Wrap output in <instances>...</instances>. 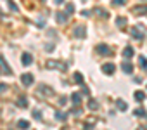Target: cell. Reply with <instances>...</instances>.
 <instances>
[{"instance_id": "6da1fadb", "label": "cell", "mask_w": 147, "mask_h": 130, "mask_svg": "<svg viewBox=\"0 0 147 130\" xmlns=\"http://www.w3.org/2000/svg\"><path fill=\"white\" fill-rule=\"evenodd\" d=\"M130 33H131V37H133L135 40H140V42H142V40L145 38V31H144V28H142L140 24H137L135 28H131Z\"/></svg>"}, {"instance_id": "7a4b0ae2", "label": "cell", "mask_w": 147, "mask_h": 130, "mask_svg": "<svg viewBox=\"0 0 147 130\" xmlns=\"http://www.w3.org/2000/svg\"><path fill=\"white\" fill-rule=\"evenodd\" d=\"M47 66L52 68V70L55 68V70H59V71H66V70H67V68H66L67 64H64V62H61V61H47Z\"/></svg>"}, {"instance_id": "3957f363", "label": "cell", "mask_w": 147, "mask_h": 130, "mask_svg": "<svg viewBox=\"0 0 147 130\" xmlns=\"http://www.w3.org/2000/svg\"><path fill=\"white\" fill-rule=\"evenodd\" d=\"M0 70H2L4 75H12V70L9 68V64H7V61L2 54H0Z\"/></svg>"}, {"instance_id": "277c9868", "label": "cell", "mask_w": 147, "mask_h": 130, "mask_svg": "<svg viewBox=\"0 0 147 130\" xmlns=\"http://www.w3.org/2000/svg\"><path fill=\"white\" fill-rule=\"evenodd\" d=\"M36 94H38V95H43V97H50V95L54 94V90H52L50 87H47V85H40V87L36 89Z\"/></svg>"}, {"instance_id": "5b68a950", "label": "cell", "mask_w": 147, "mask_h": 130, "mask_svg": "<svg viewBox=\"0 0 147 130\" xmlns=\"http://www.w3.org/2000/svg\"><path fill=\"white\" fill-rule=\"evenodd\" d=\"M73 35H75V38H85L87 37V28L83 24H78L75 28V31H73Z\"/></svg>"}, {"instance_id": "8992f818", "label": "cell", "mask_w": 147, "mask_h": 130, "mask_svg": "<svg viewBox=\"0 0 147 130\" xmlns=\"http://www.w3.org/2000/svg\"><path fill=\"white\" fill-rule=\"evenodd\" d=\"M95 52H99L100 56H111V54H113L111 49H109V45H106V43H99V45L95 47Z\"/></svg>"}, {"instance_id": "52a82bcc", "label": "cell", "mask_w": 147, "mask_h": 130, "mask_svg": "<svg viewBox=\"0 0 147 130\" xmlns=\"http://www.w3.org/2000/svg\"><path fill=\"white\" fill-rule=\"evenodd\" d=\"M21 82H23L24 87H31L35 80H33V75L31 73H24V75H21Z\"/></svg>"}, {"instance_id": "ba28073f", "label": "cell", "mask_w": 147, "mask_h": 130, "mask_svg": "<svg viewBox=\"0 0 147 130\" xmlns=\"http://www.w3.org/2000/svg\"><path fill=\"white\" fill-rule=\"evenodd\" d=\"M114 70H116V66H114L113 62H106V64H102V73H104V75H113Z\"/></svg>"}, {"instance_id": "9c48e42d", "label": "cell", "mask_w": 147, "mask_h": 130, "mask_svg": "<svg viewBox=\"0 0 147 130\" xmlns=\"http://www.w3.org/2000/svg\"><path fill=\"white\" fill-rule=\"evenodd\" d=\"M131 11H133L135 16H145L147 14V5H135Z\"/></svg>"}, {"instance_id": "30bf717a", "label": "cell", "mask_w": 147, "mask_h": 130, "mask_svg": "<svg viewBox=\"0 0 147 130\" xmlns=\"http://www.w3.org/2000/svg\"><path fill=\"white\" fill-rule=\"evenodd\" d=\"M55 19H57L59 24H66L67 23V16L64 14V11H57L55 12Z\"/></svg>"}, {"instance_id": "8fae6325", "label": "cell", "mask_w": 147, "mask_h": 130, "mask_svg": "<svg viewBox=\"0 0 147 130\" xmlns=\"http://www.w3.org/2000/svg\"><path fill=\"white\" fill-rule=\"evenodd\" d=\"M21 61H23V64H24V66H30V64L33 62V56H31L30 52H24V54L21 56Z\"/></svg>"}, {"instance_id": "7c38bea8", "label": "cell", "mask_w": 147, "mask_h": 130, "mask_svg": "<svg viewBox=\"0 0 147 130\" xmlns=\"http://www.w3.org/2000/svg\"><path fill=\"white\" fill-rule=\"evenodd\" d=\"M121 70H123V73L131 75V73H133V64H131V62H123V64H121Z\"/></svg>"}, {"instance_id": "4fadbf2b", "label": "cell", "mask_w": 147, "mask_h": 130, "mask_svg": "<svg viewBox=\"0 0 147 130\" xmlns=\"http://www.w3.org/2000/svg\"><path fill=\"white\" fill-rule=\"evenodd\" d=\"M71 101H73V104H75V106H78L82 102V94L80 92H75V94L71 95Z\"/></svg>"}, {"instance_id": "5bb4252c", "label": "cell", "mask_w": 147, "mask_h": 130, "mask_svg": "<svg viewBox=\"0 0 147 130\" xmlns=\"http://www.w3.org/2000/svg\"><path fill=\"white\" fill-rule=\"evenodd\" d=\"M18 128L19 130H28L30 128V121L28 120H19L18 121Z\"/></svg>"}, {"instance_id": "9a60e30c", "label": "cell", "mask_w": 147, "mask_h": 130, "mask_svg": "<svg viewBox=\"0 0 147 130\" xmlns=\"http://www.w3.org/2000/svg\"><path fill=\"white\" fill-rule=\"evenodd\" d=\"M73 80H75V83H78V85H83V75L80 71H76L75 75H73Z\"/></svg>"}, {"instance_id": "2e32d148", "label": "cell", "mask_w": 147, "mask_h": 130, "mask_svg": "<svg viewBox=\"0 0 147 130\" xmlns=\"http://www.w3.org/2000/svg\"><path fill=\"white\" fill-rule=\"evenodd\" d=\"M133 114L138 116V118H145V116H147V111H145L144 108H137V109L133 111Z\"/></svg>"}, {"instance_id": "e0dca14e", "label": "cell", "mask_w": 147, "mask_h": 130, "mask_svg": "<svg viewBox=\"0 0 147 130\" xmlns=\"http://www.w3.org/2000/svg\"><path fill=\"white\" fill-rule=\"evenodd\" d=\"M133 97H135V101H138V102H142V101H145V94H144L142 90H137V92L133 94Z\"/></svg>"}, {"instance_id": "ac0fdd59", "label": "cell", "mask_w": 147, "mask_h": 130, "mask_svg": "<svg viewBox=\"0 0 147 130\" xmlns=\"http://www.w3.org/2000/svg\"><path fill=\"white\" fill-rule=\"evenodd\" d=\"M18 106H19V108H28V97L21 95V97L18 99Z\"/></svg>"}, {"instance_id": "d6986e66", "label": "cell", "mask_w": 147, "mask_h": 130, "mask_svg": "<svg viewBox=\"0 0 147 130\" xmlns=\"http://www.w3.org/2000/svg\"><path fill=\"white\" fill-rule=\"evenodd\" d=\"M94 11H95V14L100 16V18H109V12L104 11V9H100V7H97V9H94Z\"/></svg>"}, {"instance_id": "ffe728a7", "label": "cell", "mask_w": 147, "mask_h": 130, "mask_svg": "<svg viewBox=\"0 0 147 130\" xmlns=\"http://www.w3.org/2000/svg\"><path fill=\"white\" fill-rule=\"evenodd\" d=\"M123 56L126 57V59H130V57H133V49L128 45V47H125V50H123Z\"/></svg>"}, {"instance_id": "44dd1931", "label": "cell", "mask_w": 147, "mask_h": 130, "mask_svg": "<svg viewBox=\"0 0 147 130\" xmlns=\"http://www.w3.org/2000/svg\"><path fill=\"white\" fill-rule=\"evenodd\" d=\"M116 106H118V109H119V111H126V108H128V104H126L125 101H121V99H118V101H116Z\"/></svg>"}, {"instance_id": "7402d4cb", "label": "cell", "mask_w": 147, "mask_h": 130, "mask_svg": "<svg viewBox=\"0 0 147 130\" xmlns=\"http://www.w3.org/2000/svg\"><path fill=\"white\" fill-rule=\"evenodd\" d=\"M88 109L97 111V109H99V102H97V101H94V99H90V101H88Z\"/></svg>"}, {"instance_id": "603a6c76", "label": "cell", "mask_w": 147, "mask_h": 130, "mask_svg": "<svg viewBox=\"0 0 147 130\" xmlns=\"http://www.w3.org/2000/svg\"><path fill=\"white\" fill-rule=\"evenodd\" d=\"M73 12H75V4H67V5H66V11H64V14H66V16H71Z\"/></svg>"}, {"instance_id": "cb8c5ba5", "label": "cell", "mask_w": 147, "mask_h": 130, "mask_svg": "<svg viewBox=\"0 0 147 130\" xmlns=\"http://www.w3.org/2000/svg\"><path fill=\"white\" fill-rule=\"evenodd\" d=\"M116 24L119 26V28H125V24H126V18H116Z\"/></svg>"}, {"instance_id": "d4e9b609", "label": "cell", "mask_w": 147, "mask_h": 130, "mask_svg": "<svg viewBox=\"0 0 147 130\" xmlns=\"http://www.w3.org/2000/svg\"><path fill=\"white\" fill-rule=\"evenodd\" d=\"M55 118L62 121V120H66V118H67V114H66V113H61V111H55Z\"/></svg>"}, {"instance_id": "484cf974", "label": "cell", "mask_w": 147, "mask_h": 130, "mask_svg": "<svg viewBox=\"0 0 147 130\" xmlns=\"http://www.w3.org/2000/svg\"><path fill=\"white\" fill-rule=\"evenodd\" d=\"M7 2H9V7H11L12 12H18V11H19V9H18V4H14L12 0H7Z\"/></svg>"}, {"instance_id": "4316f807", "label": "cell", "mask_w": 147, "mask_h": 130, "mask_svg": "<svg viewBox=\"0 0 147 130\" xmlns=\"http://www.w3.org/2000/svg\"><path fill=\"white\" fill-rule=\"evenodd\" d=\"M138 62H140V66H142V68H147V59H145L144 56L138 57Z\"/></svg>"}, {"instance_id": "83f0119b", "label": "cell", "mask_w": 147, "mask_h": 130, "mask_svg": "<svg viewBox=\"0 0 147 130\" xmlns=\"http://www.w3.org/2000/svg\"><path fill=\"white\" fill-rule=\"evenodd\" d=\"M111 4H113L114 7H116V5H125V4H126V0H113Z\"/></svg>"}, {"instance_id": "f1b7e54d", "label": "cell", "mask_w": 147, "mask_h": 130, "mask_svg": "<svg viewBox=\"0 0 147 130\" xmlns=\"http://www.w3.org/2000/svg\"><path fill=\"white\" fill-rule=\"evenodd\" d=\"M33 118H36V120H40V118H42V113L35 109V111H33Z\"/></svg>"}, {"instance_id": "f546056e", "label": "cell", "mask_w": 147, "mask_h": 130, "mask_svg": "<svg viewBox=\"0 0 147 130\" xmlns=\"http://www.w3.org/2000/svg\"><path fill=\"white\" fill-rule=\"evenodd\" d=\"M92 125H94V121L88 120V123H85V130H92Z\"/></svg>"}, {"instance_id": "4dcf8cb0", "label": "cell", "mask_w": 147, "mask_h": 130, "mask_svg": "<svg viewBox=\"0 0 147 130\" xmlns=\"http://www.w3.org/2000/svg\"><path fill=\"white\" fill-rule=\"evenodd\" d=\"M9 89V85H5V83H0V92H5Z\"/></svg>"}, {"instance_id": "1f68e13d", "label": "cell", "mask_w": 147, "mask_h": 130, "mask_svg": "<svg viewBox=\"0 0 147 130\" xmlns=\"http://www.w3.org/2000/svg\"><path fill=\"white\" fill-rule=\"evenodd\" d=\"M71 113H73V114H80V113H82V109H78V108H75V109H73V111H71Z\"/></svg>"}, {"instance_id": "d6a6232c", "label": "cell", "mask_w": 147, "mask_h": 130, "mask_svg": "<svg viewBox=\"0 0 147 130\" xmlns=\"http://www.w3.org/2000/svg\"><path fill=\"white\" fill-rule=\"evenodd\" d=\"M82 16H85V18H88V16H90V11H82Z\"/></svg>"}, {"instance_id": "836d02e7", "label": "cell", "mask_w": 147, "mask_h": 130, "mask_svg": "<svg viewBox=\"0 0 147 130\" xmlns=\"http://www.w3.org/2000/svg\"><path fill=\"white\" fill-rule=\"evenodd\" d=\"M54 4L55 5H61V4H64V0H54Z\"/></svg>"}, {"instance_id": "e575fe53", "label": "cell", "mask_w": 147, "mask_h": 130, "mask_svg": "<svg viewBox=\"0 0 147 130\" xmlns=\"http://www.w3.org/2000/svg\"><path fill=\"white\" fill-rule=\"evenodd\" d=\"M138 130H145V128H142V127H140V128H138Z\"/></svg>"}]
</instances>
